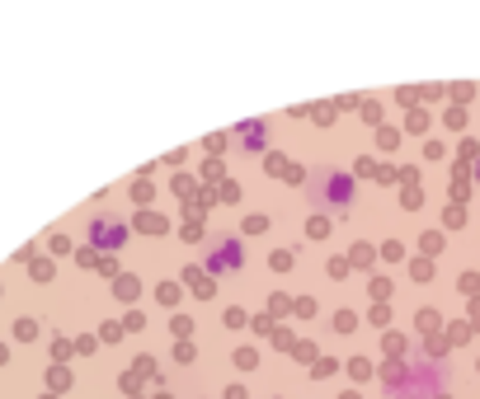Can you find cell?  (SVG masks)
Listing matches in <instances>:
<instances>
[{
	"mask_svg": "<svg viewBox=\"0 0 480 399\" xmlns=\"http://www.w3.org/2000/svg\"><path fill=\"white\" fill-rule=\"evenodd\" d=\"M5 357H10V348H5V343H0V362H5Z\"/></svg>",
	"mask_w": 480,
	"mask_h": 399,
	"instance_id": "ba28073f",
	"label": "cell"
},
{
	"mask_svg": "<svg viewBox=\"0 0 480 399\" xmlns=\"http://www.w3.org/2000/svg\"><path fill=\"white\" fill-rule=\"evenodd\" d=\"M475 174H480V170H475Z\"/></svg>",
	"mask_w": 480,
	"mask_h": 399,
	"instance_id": "9c48e42d",
	"label": "cell"
},
{
	"mask_svg": "<svg viewBox=\"0 0 480 399\" xmlns=\"http://www.w3.org/2000/svg\"><path fill=\"white\" fill-rule=\"evenodd\" d=\"M90 240L100 245V249H123V240H127V226L123 221H113V216H100L90 226Z\"/></svg>",
	"mask_w": 480,
	"mask_h": 399,
	"instance_id": "3957f363",
	"label": "cell"
},
{
	"mask_svg": "<svg viewBox=\"0 0 480 399\" xmlns=\"http://www.w3.org/2000/svg\"><path fill=\"white\" fill-rule=\"evenodd\" d=\"M208 268H212V273H236V268H240V240H236V236H221V240L208 249Z\"/></svg>",
	"mask_w": 480,
	"mask_h": 399,
	"instance_id": "7a4b0ae2",
	"label": "cell"
},
{
	"mask_svg": "<svg viewBox=\"0 0 480 399\" xmlns=\"http://www.w3.org/2000/svg\"><path fill=\"white\" fill-rule=\"evenodd\" d=\"M264 137H269V127H264V122H245V127H240V146H245V151H260Z\"/></svg>",
	"mask_w": 480,
	"mask_h": 399,
	"instance_id": "277c9868",
	"label": "cell"
},
{
	"mask_svg": "<svg viewBox=\"0 0 480 399\" xmlns=\"http://www.w3.org/2000/svg\"><path fill=\"white\" fill-rule=\"evenodd\" d=\"M311 203L320 207H344V203H354V179L348 174H320L311 184Z\"/></svg>",
	"mask_w": 480,
	"mask_h": 399,
	"instance_id": "6da1fadb",
	"label": "cell"
},
{
	"mask_svg": "<svg viewBox=\"0 0 480 399\" xmlns=\"http://www.w3.org/2000/svg\"><path fill=\"white\" fill-rule=\"evenodd\" d=\"M48 381H52V390H67V385H71V372H61V367H52V376H48Z\"/></svg>",
	"mask_w": 480,
	"mask_h": 399,
	"instance_id": "5b68a950",
	"label": "cell"
},
{
	"mask_svg": "<svg viewBox=\"0 0 480 399\" xmlns=\"http://www.w3.org/2000/svg\"><path fill=\"white\" fill-rule=\"evenodd\" d=\"M15 334H19V339H34V334H38V324H34V320H19V324H15Z\"/></svg>",
	"mask_w": 480,
	"mask_h": 399,
	"instance_id": "52a82bcc",
	"label": "cell"
},
{
	"mask_svg": "<svg viewBox=\"0 0 480 399\" xmlns=\"http://www.w3.org/2000/svg\"><path fill=\"white\" fill-rule=\"evenodd\" d=\"M52 357L67 362V357H71V343H67V339H52Z\"/></svg>",
	"mask_w": 480,
	"mask_h": 399,
	"instance_id": "8992f818",
	"label": "cell"
}]
</instances>
